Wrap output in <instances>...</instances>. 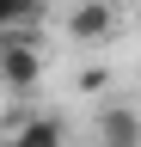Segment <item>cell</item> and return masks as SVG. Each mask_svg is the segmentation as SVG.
Returning a JSON list of instances; mask_svg holds the SVG:
<instances>
[{
  "label": "cell",
  "instance_id": "3",
  "mask_svg": "<svg viewBox=\"0 0 141 147\" xmlns=\"http://www.w3.org/2000/svg\"><path fill=\"white\" fill-rule=\"evenodd\" d=\"M19 147H61V123L55 117H25V123H12L6 129Z\"/></svg>",
  "mask_w": 141,
  "mask_h": 147
},
{
  "label": "cell",
  "instance_id": "2",
  "mask_svg": "<svg viewBox=\"0 0 141 147\" xmlns=\"http://www.w3.org/2000/svg\"><path fill=\"white\" fill-rule=\"evenodd\" d=\"M98 147H141V110L104 104L98 110Z\"/></svg>",
  "mask_w": 141,
  "mask_h": 147
},
{
  "label": "cell",
  "instance_id": "1",
  "mask_svg": "<svg viewBox=\"0 0 141 147\" xmlns=\"http://www.w3.org/2000/svg\"><path fill=\"white\" fill-rule=\"evenodd\" d=\"M111 25H117L111 0H80V6L67 12V37H74V43H104Z\"/></svg>",
  "mask_w": 141,
  "mask_h": 147
},
{
  "label": "cell",
  "instance_id": "4",
  "mask_svg": "<svg viewBox=\"0 0 141 147\" xmlns=\"http://www.w3.org/2000/svg\"><path fill=\"white\" fill-rule=\"evenodd\" d=\"M0 147H19V141H12V135H6V141H0Z\"/></svg>",
  "mask_w": 141,
  "mask_h": 147
}]
</instances>
